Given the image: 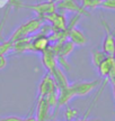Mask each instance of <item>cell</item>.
I'll list each match as a JSON object with an SVG mask.
<instances>
[{"label":"cell","mask_w":115,"mask_h":121,"mask_svg":"<svg viewBox=\"0 0 115 121\" xmlns=\"http://www.w3.org/2000/svg\"><path fill=\"white\" fill-rule=\"evenodd\" d=\"M45 22H43V19H41L40 17H32L29 19H27L25 22H23L20 26H18L16 29L13 31V34L10 35L9 40L11 42H16L20 38H25V37H29L32 35L36 34L38 30L42 28V26Z\"/></svg>","instance_id":"1"},{"label":"cell","mask_w":115,"mask_h":121,"mask_svg":"<svg viewBox=\"0 0 115 121\" xmlns=\"http://www.w3.org/2000/svg\"><path fill=\"white\" fill-rule=\"evenodd\" d=\"M102 83V78L93 80V81H76L70 83V89L75 96H86L90 92L99 87Z\"/></svg>","instance_id":"2"},{"label":"cell","mask_w":115,"mask_h":121,"mask_svg":"<svg viewBox=\"0 0 115 121\" xmlns=\"http://www.w3.org/2000/svg\"><path fill=\"white\" fill-rule=\"evenodd\" d=\"M102 26L105 31V37L103 39L102 51L108 56H114L115 55V28H112L110 24L103 19L101 20Z\"/></svg>","instance_id":"3"},{"label":"cell","mask_w":115,"mask_h":121,"mask_svg":"<svg viewBox=\"0 0 115 121\" xmlns=\"http://www.w3.org/2000/svg\"><path fill=\"white\" fill-rule=\"evenodd\" d=\"M57 8L60 13H72L81 17H88L90 13L85 9L79 0H57Z\"/></svg>","instance_id":"4"},{"label":"cell","mask_w":115,"mask_h":121,"mask_svg":"<svg viewBox=\"0 0 115 121\" xmlns=\"http://www.w3.org/2000/svg\"><path fill=\"white\" fill-rule=\"evenodd\" d=\"M25 8L35 13L36 16L40 17L41 19L49 13L58 11L57 0H46V1H41V2H36V4H26Z\"/></svg>","instance_id":"5"},{"label":"cell","mask_w":115,"mask_h":121,"mask_svg":"<svg viewBox=\"0 0 115 121\" xmlns=\"http://www.w3.org/2000/svg\"><path fill=\"white\" fill-rule=\"evenodd\" d=\"M42 19L44 22H48L51 26L52 31H62L68 26V19H67V16L64 13L55 11V13L46 15Z\"/></svg>","instance_id":"6"},{"label":"cell","mask_w":115,"mask_h":121,"mask_svg":"<svg viewBox=\"0 0 115 121\" xmlns=\"http://www.w3.org/2000/svg\"><path fill=\"white\" fill-rule=\"evenodd\" d=\"M58 86L55 82H54V78H52V75L50 73H46L41 78L40 83H38V87H37V99L41 98H46L49 96L51 93L57 92Z\"/></svg>","instance_id":"7"},{"label":"cell","mask_w":115,"mask_h":121,"mask_svg":"<svg viewBox=\"0 0 115 121\" xmlns=\"http://www.w3.org/2000/svg\"><path fill=\"white\" fill-rule=\"evenodd\" d=\"M53 109L48 102L45 98L36 99V110H35V117L37 121H48L51 117V111Z\"/></svg>","instance_id":"8"},{"label":"cell","mask_w":115,"mask_h":121,"mask_svg":"<svg viewBox=\"0 0 115 121\" xmlns=\"http://www.w3.org/2000/svg\"><path fill=\"white\" fill-rule=\"evenodd\" d=\"M42 64L48 71V73L52 74L55 71L59 64H58V55L53 49L49 47L46 51L42 53Z\"/></svg>","instance_id":"9"},{"label":"cell","mask_w":115,"mask_h":121,"mask_svg":"<svg viewBox=\"0 0 115 121\" xmlns=\"http://www.w3.org/2000/svg\"><path fill=\"white\" fill-rule=\"evenodd\" d=\"M68 39L70 42H72V44L75 46H85V45H87V43H88L87 35L84 33V30H81L77 26L69 30Z\"/></svg>","instance_id":"10"},{"label":"cell","mask_w":115,"mask_h":121,"mask_svg":"<svg viewBox=\"0 0 115 121\" xmlns=\"http://www.w3.org/2000/svg\"><path fill=\"white\" fill-rule=\"evenodd\" d=\"M25 2L23 0H7V7H6V11L4 13V17L0 22V33L2 34V29L5 27V24L7 22V18H8V13L9 11L14 9V10H19V9L25 8Z\"/></svg>","instance_id":"11"},{"label":"cell","mask_w":115,"mask_h":121,"mask_svg":"<svg viewBox=\"0 0 115 121\" xmlns=\"http://www.w3.org/2000/svg\"><path fill=\"white\" fill-rule=\"evenodd\" d=\"M11 52H14L15 54H23L26 52H31V36L14 42Z\"/></svg>","instance_id":"12"},{"label":"cell","mask_w":115,"mask_h":121,"mask_svg":"<svg viewBox=\"0 0 115 121\" xmlns=\"http://www.w3.org/2000/svg\"><path fill=\"white\" fill-rule=\"evenodd\" d=\"M107 56H108V55H106L102 49H98V48H94L93 51H91V53H90L91 63H93V65L96 67V69L102 64V62L105 60Z\"/></svg>","instance_id":"13"},{"label":"cell","mask_w":115,"mask_h":121,"mask_svg":"<svg viewBox=\"0 0 115 121\" xmlns=\"http://www.w3.org/2000/svg\"><path fill=\"white\" fill-rule=\"evenodd\" d=\"M81 6L87 10H93L99 7V4L102 2V0H79Z\"/></svg>","instance_id":"14"},{"label":"cell","mask_w":115,"mask_h":121,"mask_svg":"<svg viewBox=\"0 0 115 121\" xmlns=\"http://www.w3.org/2000/svg\"><path fill=\"white\" fill-rule=\"evenodd\" d=\"M13 42L9 39H5L4 42H0V55H6L8 52H11Z\"/></svg>","instance_id":"15"},{"label":"cell","mask_w":115,"mask_h":121,"mask_svg":"<svg viewBox=\"0 0 115 121\" xmlns=\"http://www.w3.org/2000/svg\"><path fill=\"white\" fill-rule=\"evenodd\" d=\"M99 8L106 9V10H115V0H103Z\"/></svg>","instance_id":"16"},{"label":"cell","mask_w":115,"mask_h":121,"mask_svg":"<svg viewBox=\"0 0 115 121\" xmlns=\"http://www.w3.org/2000/svg\"><path fill=\"white\" fill-rule=\"evenodd\" d=\"M76 116H77V111H76L75 109L68 107L66 110V120L67 121H73Z\"/></svg>","instance_id":"17"},{"label":"cell","mask_w":115,"mask_h":121,"mask_svg":"<svg viewBox=\"0 0 115 121\" xmlns=\"http://www.w3.org/2000/svg\"><path fill=\"white\" fill-rule=\"evenodd\" d=\"M7 65H8V60H7L6 55H0V71L6 69Z\"/></svg>","instance_id":"18"},{"label":"cell","mask_w":115,"mask_h":121,"mask_svg":"<svg viewBox=\"0 0 115 121\" xmlns=\"http://www.w3.org/2000/svg\"><path fill=\"white\" fill-rule=\"evenodd\" d=\"M76 121H102L99 118H87V117H84L82 119H79V120H76Z\"/></svg>","instance_id":"19"},{"label":"cell","mask_w":115,"mask_h":121,"mask_svg":"<svg viewBox=\"0 0 115 121\" xmlns=\"http://www.w3.org/2000/svg\"><path fill=\"white\" fill-rule=\"evenodd\" d=\"M110 83L112 84V90H113V95H114V100H115V78H112Z\"/></svg>","instance_id":"20"},{"label":"cell","mask_w":115,"mask_h":121,"mask_svg":"<svg viewBox=\"0 0 115 121\" xmlns=\"http://www.w3.org/2000/svg\"><path fill=\"white\" fill-rule=\"evenodd\" d=\"M5 38H4V36H2V34L0 33V42H4Z\"/></svg>","instance_id":"21"},{"label":"cell","mask_w":115,"mask_h":121,"mask_svg":"<svg viewBox=\"0 0 115 121\" xmlns=\"http://www.w3.org/2000/svg\"><path fill=\"white\" fill-rule=\"evenodd\" d=\"M114 56H115V55H114Z\"/></svg>","instance_id":"22"}]
</instances>
